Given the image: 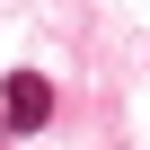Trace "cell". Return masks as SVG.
<instances>
[{
  "mask_svg": "<svg viewBox=\"0 0 150 150\" xmlns=\"http://www.w3.org/2000/svg\"><path fill=\"white\" fill-rule=\"evenodd\" d=\"M53 124V80L44 71H9L0 80V132H44Z\"/></svg>",
  "mask_w": 150,
  "mask_h": 150,
  "instance_id": "6da1fadb",
  "label": "cell"
}]
</instances>
